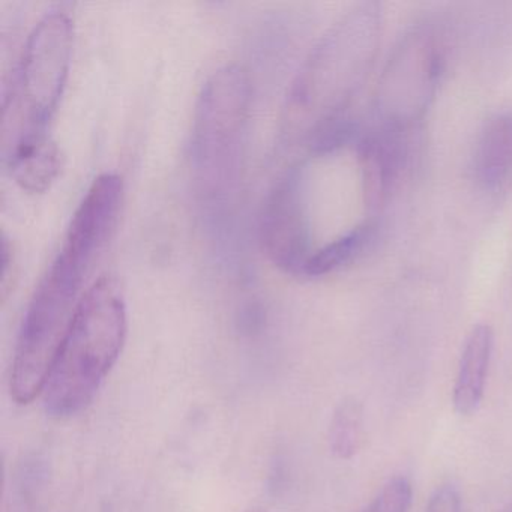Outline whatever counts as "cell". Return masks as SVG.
Segmentation results:
<instances>
[{
	"label": "cell",
	"instance_id": "obj_10",
	"mask_svg": "<svg viewBox=\"0 0 512 512\" xmlns=\"http://www.w3.org/2000/svg\"><path fill=\"white\" fill-rule=\"evenodd\" d=\"M4 160L16 184L31 194L50 190L64 166L61 149L52 137L22 146Z\"/></svg>",
	"mask_w": 512,
	"mask_h": 512
},
{
	"label": "cell",
	"instance_id": "obj_15",
	"mask_svg": "<svg viewBox=\"0 0 512 512\" xmlns=\"http://www.w3.org/2000/svg\"><path fill=\"white\" fill-rule=\"evenodd\" d=\"M2 274H0V289H2V296L4 299L7 298L8 290H10L11 277H13V271L10 269L14 268V254L13 245L10 244V239L7 235H2Z\"/></svg>",
	"mask_w": 512,
	"mask_h": 512
},
{
	"label": "cell",
	"instance_id": "obj_12",
	"mask_svg": "<svg viewBox=\"0 0 512 512\" xmlns=\"http://www.w3.org/2000/svg\"><path fill=\"white\" fill-rule=\"evenodd\" d=\"M328 442L332 455L338 460H352L364 448V404L358 398L346 397L335 407Z\"/></svg>",
	"mask_w": 512,
	"mask_h": 512
},
{
	"label": "cell",
	"instance_id": "obj_5",
	"mask_svg": "<svg viewBox=\"0 0 512 512\" xmlns=\"http://www.w3.org/2000/svg\"><path fill=\"white\" fill-rule=\"evenodd\" d=\"M445 61V41L436 26L419 23L407 31L380 76L376 124L415 133L436 98Z\"/></svg>",
	"mask_w": 512,
	"mask_h": 512
},
{
	"label": "cell",
	"instance_id": "obj_14",
	"mask_svg": "<svg viewBox=\"0 0 512 512\" xmlns=\"http://www.w3.org/2000/svg\"><path fill=\"white\" fill-rule=\"evenodd\" d=\"M425 512H461L460 491L455 485H440L431 494Z\"/></svg>",
	"mask_w": 512,
	"mask_h": 512
},
{
	"label": "cell",
	"instance_id": "obj_16",
	"mask_svg": "<svg viewBox=\"0 0 512 512\" xmlns=\"http://www.w3.org/2000/svg\"><path fill=\"white\" fill-rule=\"evenodd\" d=\"M502 512H512V502L506 505V508Z\"/></svg>",
	"mask_w": 512,
	"mask_h": 512
},
{
	"label": "cell",
	"instance_id": "obj_9",
	"mask_svg": "<svg viewBox=\"0 0 512 512\" xmlns=\"http://www.w3.org/2000/svg\"><path fill=\"white\" fill-rule=\"evenodd\" d=\"M493 349V328L487 323L473 326L464 341L452 388V406L457 415L472 416L481 407Z\"/></svg>",
	"mask_w": 512,
	"mask_h": 512
},
{
	"label": "cell",
	"instance_id": "obj_2",
	"mask_svg": "<svg viewBox=\"0 0 512 512\" xmlns=\"http://www.w3.org/2000/svg\"><path fill=\"white\" fill-rule=\"evenodd\" d=\"M127 332L124 293L116 278L103 275L80 298L47 377V415L73 418L91 406L121 356Z\"/></svg>",
	"mask_w": 512,
	"mask_h": 512
},
{
	"label": "cell",
	"instance_id": "obj_1",
	"mask_svg": "<svg viewBox=\"0 0 512 512\" xmlns=\"http://www.w3.org/2000/svg\"><path fill=\"white\" fill-rule=\"evenodd\" d=\"M382 31V5L362 2L320 38L287 95V139L328 152L355 134L349 110L376 61Z\"/></svg>",
	"mask_w": 512,
	"mask_h": 512
},
{
	"label": "cell",
	"instance_id": "obj_7",
	"mask_svg": "<svg viewBox=\"0 0 512 512\" xmlns=\"http://www.w3.org/2000/svg\"><path fill=\"white\" fill-rule=\"evenodd\" d=\"M412 134L374 124L359 139L362 184L371 211L383 208L400 187L412 161Z\"/></svg>",
	"mask_w": 512,
	"mask_h": 512
},
{
	"label": "cell",
	"instance_id": "obj_3",
	"mask_svg": "<svg viewBox=\"0 0 512 512\" xmlns=\"http://www.w3.org/2000/svg\"><path fill=\"white\" fill-rule=\"evenodd\" d=\"M251 82L241 65L218 68L197 98L190 139V169L200 205L214 215L235 203L244 173Z\"/></svg>",
	"mask_w": 512,
	"mask_h": 512
},
{
	"label": "cell",
	"instance_id": "obj_17",
	"mask_svg": "<svg viewBox=\"0 0 512 512\" xmlns=\"http://www.w3.org/2000/svg\"><path fill=\"white\" fill-rule=\"evenodd\" d=\"M247 512H263V511H260V509H251V511H247Z\"/></svg>",
	"mask_w": 512,
	"mask_h": 512
},
{
	"label": "cell",
	"instance_id": "obj_8",
	"mask_svg": "<svg viewBox=\"0 0 512 512\" xmlns=\"http://www.w3.org/2000/svg\"><path fill=\"white\" fill-rule=\"evenodd\" d=\"M473 181L490 196L512 185V109L491 113L479 128L473 145Z\"/></svg>",
	"mask_w": 512,
	"mask_h": 512
},
{
	"label": "cell",
	"instance_id": "obj_11",
	"mask_svg": "<svg viewBox=\"0 0 512 512\" xmlns=\"http://www.w3.org/2000/svg\"><path fill=\"white\" fill-rule=\"evenodd\" d=\"M374 229H376L374 223L365 221L344 235L338 236L334 241L323 245L319 250H314L313 256L305 266V277H323L355 260L370 244Z\"/></svg>",
	"mask_w": 512,
	"mask_h": 512
},
{
	"label": "cell",
	"instance_id": "obj_13",
	"mask_svg": "<svg viewBox=\"0 0 512 512\" xmlns=\"http://www.w3.org/2000/svg\"><path fill=\"white\" fill-rule=\"evenodd\" d=\"M412 497V482L406 476H394L362 512H409Z\"/></svg>",
	"mask_w": 512,
	"mask_h": 512
},
{
	"label": "cell",
	"instance_id": "obj_4",
	"mask_svg": "<svg viewBox=\"0 0 512 512\" xmlns=\"http://www.w3.org/2000/svg\"><path fill=\"white\" fill-rule=\"evenodd\" d=\"M74 26L64 11H50L35 23L4 98L2 152L50 137L73 59Z\"/></svg>",
	"mask_w": 512,
	"mask_h": 512
},
{
	"label": "cell",
	"instance_id": "obj_6",
	"mask_svg": "<svg viewBox=\"0 0 512 512\" xmlns=\"http://www.w3.org/2000/svg\"><path fill=\"white\" fill-rule=\"evenodd\" d=\"M259 238L266 257L280 271L304 275L313 256L304 166L287 170L266 197Z\"/></svg>",
	"mask_w": 512,
	"mask_h": 512
}]
</instances>
